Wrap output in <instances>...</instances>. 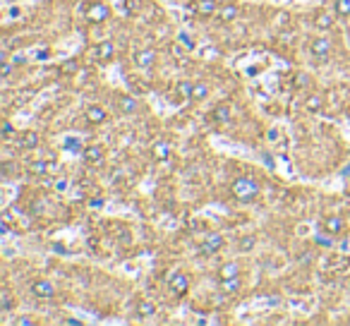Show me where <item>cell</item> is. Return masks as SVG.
Here are the masks:
<instances>
[{
  "instance_id": "cell-34",
  "label": "cell",
  "mask_w": 350,
  "mask_h": 326,
  "mask_svg": "<svg viewBox=\"0 0 350 326\" xmlns=\"http://www.w3.org/2000/svg\"><path fill=\"white\" fill-rule=\"evenodd\" d=\"M12 132H15V128H12V125H10V122H5V125H3V137H5V139H8V137L12 135Z\"/></svg>"
},
{
  "instance_id": "cell-2",
  "label": "cell",
  "mask_w": 350,
  "mask_h": 326,
  "mask_svg": "<svg viewBox=\"0 0 350 326\" xmlns=\"http://www.w3.org/2000/svg\"><path fill=\"white\" fill-rule=\"evenodd\" d=\"M84 12H87L89 22H106L108 15H111V8H108L106 3H91V5L84 8Z\"/></svg>"
},
{
  "instance_id": "cell-1",
  "label": "cell",
  "mask_w": 350,
  "mask_h": 326,
  "mask_svg": "<svg viewBox=\"0 0 350 326\" xmlns=\"http://www.w3.org/2000/svg\"><path fill=\"white\" fill-rule=\"evenodd\" d=\"M231 192H233V197L238 199V202H255L257 194H259V185H257L255 178L240 175V178L233 180Z\"/></svg>"
},
{
  "instance_id": "cell-26",
  "label": "cell",
  "mask_w": 350,
  "mask_h": 326,
  "mask_svg": "<svg viewBox=\"0 0 350 326\" xmlns=\"http://www.w3.org/2000/svg\"><path fill=\"white\" fill-rule=\"evenodd\" d=\"M334 10L338 17H350V0H334Z\"/></svg>"
},
{
  "instance_id": "cell-14",
  "label": "cell",
  "mask_w": 350,
  "mask_h": 326,
  "mask_svg": "<svg viewBox=\"0 0 350 326\" xmlns=\"http://www.w3.org/2000/svg\"><path fill=\"white\" fill-rule=\"evenodd\" d=\"M238 276H240V266L235 262L223 264L221 269H218V281H223V279H238Z\"/></svg>"
},
{
  "instance_id": "cell-40",
  "label": "cell",
  "mask_w": 350,
  "mask_h": 326,
  "mask_svg": "<svg viewBox=\"0 0 350 326\" xmlns=\"http://www.w3.org/2000/svg\"><path fill=\"white\" fill-rule=\"evenodd\" d=\"M36 58H41V60H46V58H48V51H41V53H36Z\"/></svg>"
},
{
  "instance_id": "cell-12",
  "label": "cell",
  "mask_w": 350,
  "mask_h": 326,
  "mask_svg": "<svg viewBox=\"0 0 350 326\" xmlns=\"http://www.w3.org/2000/svg\"><path fill=\"white\" fill-rule=\"evenodd\" d=\"M84 118H87V122H91V125H101V122H106V111L101 108V106H89L87 113H84Z\"/></svg>"
},
{
  "instance_id": "cell-13",
  "label": "cell",
  "mask_w": 350,
  "mask_h": 326,
  "mask_svg": "<svg viewBox=\"0 0 350 326\" xmlns=\"http://www.w3.org/2000/svg\"><path fill=\"white\" fill-rule=\"evenodd\" d=\"M321 228L327 233H331V235H338V233L343 231V218L341 216H327V218L321 221Z\"/></svg>"
},
{
  "instance_id": "cell-15",
  "label": "cell",
  "mask_w": 350,
  "mask_h": 326,
  "mask_svg": "<svg viewBox=\"0 0 350 326\" xmlns=\"http://www.w3.org/2000/svg\"><path fill=\"white\" fill-rule=\"evenodd\" d=\"M238 5H223V8H218V12H216V15H218V19H221V22H233V19H235V17H238Z\"/></svg>"
},
{
  "instance_id": "cell-3",
  "label": "cell",
  "mask_w": 350,
  "mask_h": 326,
  "mask_svg": "<svg viewBox=\"0 0 350 326\" xmlns=\"http://www.w3.org/2000/svg\"><path fill=\"white\" fill-rule=\"evenodd\" d=\"M168 288H170V293L173 295H185L187 293V288H190V281H187L185 273L175 271V273H170V279H168Z\"/></svg>"
},
{
  "instance_id": "cell-27",
  "label": "cell",
  "mask_w": 350,
  "mask_h": 326,
  "mask_svg": "<svg viewBox=\"0 0 350 326\" xmlns=\"http://www.w3.org/2000/svg\"><path fill=\"white\" fill-rule=\"evenodd\" d=\"M154 156L159 161H166L168 159V144L166 142H156L154 144Z\"/></svg>"
},
{
  "instance_id": "cell-32",
  "label": "cell",
  "mask_w": 350,
  "mask_h": 326,
  "mask_svg": "<svg viewBox=\"0 0 350 326\" xmlns=\"http://www.w3.org/2000/svg\"><path fill=\"white\" fill-rule=\"evenodd\" d=\"M65 149H80V139H65Z\"/></svg>"
},
{
  "instance_id": "cell-16",
  "label": "cell",
  "mask_w": 350,
  "mask_h": 326,
  "mask_svg": "<svg viewBox=\"0 0 350 326\" xmlns=\"http://www.w3.org/2000/svg\"><path fill=\"white\" fill-rule=\"evenodd\" d=\"M39 135H36V132H24L22 137H19V146H22V149H34V146H39Z\"/></svg>"
},
{
  "instance_id": "cell-9",
  "label": "cell",
  "mask_w": 350,
  "mask_h": 326,
  "mask_svg": "<svg viewBox=\"0 0 350 326\" xmlns=\"http://www.w3.org/2000/svg\"><path fill=\"white\" fill-rule=\"evenodd\" d=\"M154 63H156V51H154V48L139 51V53L135 56V65H137V67H142V70H146V67H152Z\"/></svg>"
},
{
  "instance_id": "cell-20",
  "label": "cell",
  "mask_w": 350,
  "mask_h": 326,
  "mask_svg": "<svg viewBox=\"0 0 350 326\" xmlns=\"http://www.w3.org/2000/svg\"><path fill=\"white\" fill-rule=\"evenodd\" d=\"M192 89H194V84L192 82H178L175 84V96H180V98H192Z\"/></svg>"
},
{
  "instance_id": "cell-39",
  "label": "cell",
  "mask_w": 350,
  "mask_h": 326,
  "mask_svg": "<svg viewBox=\"0 0 350 326\" xmlns=\"http://www.w3.org/2000/svg\"><path fill=\"white\" fill-rule=\"evenodd\" d=\"M12 63H15V65H24V56H17Z\"/></svg>"
},
{
  "instance_id": "cell-36",
  "label": "cell",
  "mask_w": 350,
  "mask_h": 326,
  "mask_svg": "<svg viewBox=\"0 0 350 326\" xmlns=\"http://www.w3.org/2000/svg\"><path fill=\"white\" fill-rule=\"evenodd\" d=\"M89 207H91V209H101V207H104V199H91V202H89Z\"/></svg>"
},
{
  "instance_id": "cell-24",
  "label": "cell",
  "mask_w": 350,
  "mask_h": 326,
  "mask_svg": "<svg viewBox=\"0 0 350 326\" xmlns=\"http://www.w3.org/2000/svg\"><path fill=\"white\" fill-rule=\"evenodd\" d=\"M314 245H319V247H334L336 245V240L331 238V233H319V235H314Z\"/></svg>"
},
{
  "instance_id": "cell-17",
  "label": "cell",
  "mask_w": 350,
  "mask_h": 326,
  "mask_svg": "<svg viewBox=\"0 0 350 326\" xmlns=\"http://www.w3.org/2000/svg\"><path fill=\"white\" fill-rule=\"evenodd\" d=\"M207 96H209V84L207 82H194V89H192L190 101H204Z\"/></svg>"
},
{
  "instance_id": "cell-38",
  "label": "cell",
  "mask_w": 350,
  "mask_h": 326,
  "mask_svg": "<svg viewBox=\"0 0 350 326\" xmlns=\"http://www.w3.org/2000/svg\"><path fill=\"white\" fill-rule=\"evenodd\" d=\"M65 324H70V326H80L82 321H80V319H65Z\"/></svg>"
},
{
  "instance_id": "cell-11",
  "label": "cell",
  "mask_w": 350,
  "mask_h": 326,
  "mask_svg": "<svg viewBox=\"0 0 350 326\" xmlns=\"http://www.w3.org/2000/svg\"><path fill=\"white\" fill-rule=\"evenodd\" d=\"M94 56H96V60H111V58L115 56V46H113L111 41H101V43H96Z\"/></svg>"
},
{
  "instance_id": "cell-19",
  "label": "cell",
  "mask_w": 350,
  "mask_h": 326,
  "mask_svg": "<svg viewBox=\"0 0 350 326\" xmlns=\"http://www.w3.org/2000/svg\"><path fill=\"white\" fill-rule=\"evenodd\" d=\"M321 106H324V98L319 94H312V96H307L305 98V108L310 113H317V111H321Z\"/></svg>"
},
{
  "instance_id": "cell-5",
  "label": "cell",
  "mask_w": 350,
  "mask_h": 326,
  "mask_svg": "<svg viewBox=\"0 0 350 326\" xmlns=\"http://www.w3.org/2000/svg\"><path fill=\"white\" fill-rule=\"evenodd\" d=\"M221 247H223V235L211 233V235L204 238V242H202V247H199V252H202V255H216Z\"/></svg>"
},
{
  "instance_id": "cell-35",
  "label": "cell",
  "mask_w": 350,
  "mask_h": 326,
  "mask_svg": "<svg viewBox=\"0 0 350 326\" xmlns=\"http://www.w3.org/2000/svg\"><path fill=\"white\" fill-rule=\"evenodd\" d=\"M8 233H10V223H8V221H3V223H0V235L5 238Z\"/></svg>"
},
{
  "instance_id": "cell-21",
  "label": "cell",
  "mask_w": 350,
  "mask_h": 326,
  "mask_svg": "<svg viewBox=\"0 0 350 326\" xmlns=\"http://www.w3.org/2000/svg\"><path fill=\"white\" fill-rule=\"evenodd\" d=\"M48 170H51V166H48V161H43V159H36L29 163V173L32 175H46Z\"/></svg>"
},
{
  "instance_id": "cell-8",
  "label": "cell",
  "mask_w": 350,
  "mask_h": 326,
  "mask_svg": "<svg viewBox=\"0 0 350 326\" xmlns=\"http://www.w3.org/2000/svg\"><path fill=\"white\" fill-rule=\"evenodd\" d=\"M192 10L202 17H211L214 12H218V0H197L192 5Z\"/></svg>"
},
{
  "instance_id": "cell-25",
  "label": "cell",
  "mask_w": 350,
  "mask_h": 326,
  "mask_svg": "<svg viewBox=\"0 0 350 326\" xmlns=\"http://www.w3.org/2000/svg\"><path fill=\"white\" fill-rule=\"evenodd\" d=\"M221 288H223V293H238L240 290V276L238 279H223Z\"/></svg>"
},
{
  "instance_id": "cell-29",
  "label": "cell",
  "mask_w": 350,
  "mask_h": 326,
  "mask_svg": "<svg viewBox=\"0 0 350 326\" xmlns=\"http://www.w3.org/2000/svg\"><path fill=\"white\" fill-rule=\"evenodd\" d=\"M10 307H12V295H10V290H3L0 293V310L8 312Z\"/></svg>"
},
{
  "instance_id": "cell-33",
  "label": "cell",
  "mask_w": 350,
  "mask_h": 326,
  "mask_svg": "<svg viewBox=\"0 0 350 326\" xmlns=\"http://www.w3.org/2000/svg\"><path fill=\"white\" fill-rule=\"evenodd\" d=\"M15 324H17V326H34V319L22 317V319H15Z\"/></svg>"
},
{
  "instance_id": "cell-7",
  "label": "cell",
  "mask_w": 350,
  "mask_h": 326,
  "mask_svg": "<svg viewBox=\"0 0 350 326\" xmlns=\"http://www.w3.org/2000/svg\"><path fill=\"white\" fill-rule=\"evenodd\" d=\"M82 156H84V161H87V163H91V166L104 163V149H101L98 144H89L87 149L82 152Z\"/></svg>"
},
{
  "instance_id": "cell-23",
  "label": "cell",
  "mask_w": 350,
  "mask_h": 326,
  "mask_svg": "<svg viewBox=\"0 0 350 326\" xmlns=\"http://www.w3.org/2000/svg\"><path fill=\"white\" fill-rule=\"evenodd\" d=\"M156 314V307H154L152 303H139L137 305V317L139 319H149Z\"/></svg>"
},
{
  "instance_id": "cell-6",
  "label": "cell",
  "mask_w": 350,
  "mask_h": 326,
  "mask_svg": "<svg viewBox=\"0 0 350 326\" xmlns=\"http://www.w3.org/2000/svg\"><path fill=\"white\" fill-rule=\"evenodd\" d=\"M312 56L319 58V60H324V58H329V51H331V39H327V36H319V39L312 41Z\"/></svg>"
},
{
  "instance_id": "cell-28",
  "label": "cell",
  "mask_w": 350,
  "mask_h": 326,
  "mask_svg": "<svg viewBox=\"0 0 350 326\" xmlns=\"http://www.w3.org/2000/svg\"><path fill=\"white\" fill-rule=\"evenodd\" d=\"M12 67H15V63H10L8 56L3 53V67H0V74H3V80H8L10 74H12Z\"/></svg>"
},
{
  "instance_id": "cell-22",
  "label": "cell",
  "mask_w": 350,
  "mask_h": 326,
  "mask_svg": "<svg viewBox=\"0 0 350 326\" xmlns=\"http://www.w3.org/2000/svg\"><path fill=\"white\" fill-rule=\"evenodd\" d=\"M314 24H317L319 29H329V27H334V15H329V12H317Z\"/></svg>"
},
{
  "instance_id": "cell-41",
  "label": "cell",
  "mask_w": 350,
  "mask_h": 326,
  "mask_svg": "<svg viewBox=\"0 0 350 326\" xmlns=\"http://www.w3.org/2000/svg\"><path fill=\"white\" fill-rule=\"evenodd\" d=\"M180 41H183V43H187V48H192V43H190V39H187V36H185V34H183V36H180Z\"/></svg>"
},
{
  "instance_id": "cell-18",
  "label": "cell",
  "mask_w": 350,
  "mask_h": 326,
  "mask_svg": "<svg viewBox=\"0 0 350 326\" xmlns=\"http://www.w3.org/2000/svg\"><path fill=\"white\" fill-rule=\"evenodd\" d=\"M118 106L122 113H128V115H132V113L137 111V101L132 98V96H120L118 98Z\"/></svg>"
},
{
  "instance_id": "cell-30",
  "label": "cell",
  "mask_w": 350,
  "mask_h": 326,
  "mask_svg": "<svg viewBox=\"0 0 350 326\" xmlns=\"http://www.w3.org/2000/svg\"><path fill=\"white\" fill-rule=\"evenodd\" d=\"M238 247L242 249V252H247V249H252V247H255V238H252V235H245V238H240Z\"/></svg>"
},
{
  "instance_id": "cell-37",
  "label": "cell",
  "mask_w": 350,
  "mask_h": 326,
  "mask_svg": "<svg viewBox=\"0 0 350 326\" xmlns=\"http://www.w3.org/2000/svg\"><path fill=\"white\" fill-rule=\"evenodd\" d=\"M74 70H77V63H72V60H70V63H65L63 72H74Z\"/></svg>"
},
{
  "instance_id": "cell-4",
  "label": "cell",
  "mask_w": 350,
  "mask_h": 326,
  "mask_svg": "<svg viewBox=\"0 0 350 326\" xmlns=\"http://www.w3.org/2000/svg\"><path fill=\"white\" fill-rule=\"evenodd\" d=\"M32 293L36 295V297H41V300H51V297H56V286L51 283V281H34L32 286Z\"/></svg>"
},
{
  "instance_id": "cell-31",
  "label": "cell",
  "mask_w": 350,
  "mask_h": 326,
  "mask_svg": "<svg viewBox=\"0 0 350 326\" xmlns=\"http://www.w3.org/2000/svg\"><path fill=\"white\" fill-rule=\"evenodd\" d=\"M295 87L297 89H305L307 87V84H310V80H307V74H303V72H300V74H295Z\"/></svg>"
},
{
  "instance_id": "cell-10",
  "label": "cell",
  "mask_w": 350,
  "mask_h": 326,
  "mask_svg": "<svg viewBox=\"0 0 350 326\" xmlns=\"http://www.w3.org/2000/svg\"><path fill=\"white\" fill-rule=\"evenodd\" d=\"M211 120H214L216 125H226V122H231V106L218 104L214 111H211Z\"/></svg>"
}]
</instances>
